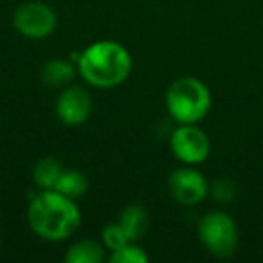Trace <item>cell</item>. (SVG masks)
Listing matches in <instances>:
<instances>
[{
  "instance_id": "6da1fadb",
  "label": "cell",
  "mask_w": 263,
  "mask_h": 263,
  "mask_svg": "<svg viewBox=\"0 0 263 263\" xmlns=\"http://www.w3.org/2000/svg\"><path fill=\"white\" fill-rule=\"evenodd\" d=\"M27 222L36 236L63 241L81 226V211L74 198L56 190H42L27 208Z\"/></svg>"
},
{
  "instance_id": "7a4b0ae2",
  "label": "cell",
  "mask_w": 263,
  "mask_h": 263,
  "mask_svg": "<svg viewBox=\"0 0 263 263\" xmlns=\"http://www.w3.org/2000/svg\"><path fill=\"white\" fill-rule=\"evenodd\" d=\"M76 69L92 87L112 88L128 80L132 72V54L119 42L99 40L80 52Z\"/></svg>"
},
{
  "instance_id": "3957f363",
  "label": "cell",
  "mask_w": 263,
  "mask_h": 263,
  "mask_svg": "<svg viewBox=\"0 0 263 263\" xmlns=\"http://www.w3.org/2000/svg\"><path fill=\"white\" fill-rule=\"evenodd\" d=\"M166 108L179 124H197L211 108L208 85L193 76L175 80L166 90Z\"/></svg>"
},
{
  "instance_id": "277c9868",
  "label": "cell",
  "mask_w": 263,
  "mask_h": 263,
  "mask_svg": "<svg viewBox=\"0 0 263 263\" xmlns=\"http://www.w3.org/2000/svg\"><path fill=\"white\" fill-rule=\"evenodd\" d=\"M198 238L211 254L229 258L238 249V227L226 211H211L198 223Z\"/></svg>"
},
{
  "instance_id": "5b68a950",
  "label": "cell",
  "mask_w": 263,
  "mask_h": 263,
  "mask_svg": "<svg viewBox=\"0 0 263 263\" xmlns=\"http://www.w3.org/2000/svg\"><path fill=\"white\" fill-rule=\"evenodd\" d=\"M13 24L22 36L31 38V40H42L54 33L58 26V16L49 4L31 0L16 8L13 15Z\"/></svg>"
},
{
  "instance_id": "8992f818",
  "label": "cell",
  "mask_w": 263,
  "mask_h": 263,
  "mask_svg": "<svg viewBox=\"0 0 263 263\" xmlns=\"http://www.w3.org/2000/svg\"><path fill=\"white\" fill-rule=\"evenodd\" d=\"M170 146H172L173 155L187 166L202 164L211 152L209 137L197 124H180L172 134Z\"/></svg>"
},
{
  "instance_id": "52a82bcc",
  "label": "cell",
  "mask_w": 263,
  "mask_h": 263,
  "mask_svg": "<svg viewBox=\"0 0 263 263\" xmlns=\"http://www.w3.org/2000/svg\"><path fill=\"white\" fill-rule=\"evenodd\" d=\"M170 193L179 204L197 205L209 195L205 177L195 168H179L170 175Z\"/></svg>"
},
{
  "instance_id": "ba28073f",
  "label": "cell",
  "mask_w": 263,
  "mask_h": 263,
  "mask_svg": "<svg viewBox=\"0 0 263 263\" xmlns=\"http://www.w3.org/2000/svg\"><path fill=\"white\" fill-rule=\"evenodd\" d=\"M92 98L83 87L67 85L58 96L56 101V114L60 121L67 126H80L90 117Z\"/></svg>"
},
{
  "instance_id": "9c48e42d",
  "label": "cell",
  "mask_w": 263,
  "mask_h": 263,
  "mask_svg": "<svg viewBox=\"0 0 263 263\" xmlns=\"http://www.w3.org/2000/svg\"><path fill=\"white\" fill-rule=\"evenodd\" d=\"M119 226L126 233L130 241H139L146 234L148 226H150V215L146 208L141 204H130L121 211Z\"/></svg>"
},
{
  "instance_id": "30bf717a",
  "label": "cell",
  "mask_w": 263,
  "mask_h": 263,
  "mask_svg": "<svg viewBox=\"0 0 263 263\" xmlns=\"http://www.w3.org/2000/svg\"><path fill=\"white\" fill-rule=\"evenodd\" d=\"M78 69L69 62V60L56 58L49 60L42 67V81L49 87H67L74 80Z\"/></svg>"
},
{
  "instance_id": "8fae6325",
  "label": "cell",
  "mask_w": 263,
  "mask_h": 263,
  "mask_svg": "<svg viewBox=\"0 0 263 263\" xmlns=\"http://www.w3.org/2000/svg\"><path fill=\"white\" fill-rule=\"evenodd\" d=\"M106 247L96 240H80L72 243L65 252L67 263H101Z\"/></svg>"
},
{
  "instance_id": "7c38bea8",
  "label": "cell",
  "mask_w": 263,
  "mask_h": 263,
  "mask_svg": "<svg viewBox=\"0 0 263 263\" xmlns=\"http://www.w3.org/2000/svg\"><path fill=\"white\" fill-rule=\"evenodd\" d=\"M63 168L56 159L45 157L34 164L33 170V179L40 190H54L56 182H58L60 175H62Z\"/></svg>"
},
{
  "instance_id": "4fadbf2b",
  "label": "cell",
  "mask_w": 263,
  "mask_h": 263,
  "mask_svg": "<svg viewBox=\"0 0 263 263\" xmlns=\"http://www.w3.org/2000/svg\"><path fill=\"white\" fill-rule=\"evenodd\" d=\"M87 187H88V182H87V177H85L83 173L78 172V170L63 168V172H62V175H60L58 182H56L54 190L76 200V198L83 197V195L87 193Z\"/></svg>"
},
{
  "instance_id": "5bb4252c",
  "label": "cell",
  "mask_w": 263,
  "mask_h": 263,
  "mask_svg": "<svg viewBox=\"0 0 263 263\" xmlns=\"http://www.w3.org/2000/svg\"><path fill=\"white\" fill-rule=\"evenodd\" d=\"M110 263H148L150 256L146 254L144 249H141L139 245H136V241L123 245L117 251H112L108 256Z\"/></svg>"
},
{
  "instance_id": "9a60e30c",
  "label": "cell",
  "mask_w": 263,
  "mask_h": 263,
  "mask_svg": "<svg viewBox=\"0 0 263 263\" xmlns=\"http://www.w3.org/2000/svg\"><path fill=\"white\" fill-rule=\"evenodd\" d=\"M101 240H103V245H105L110 252L117 251V249H121L123 245L130 243V240H128L123 227L119 226V222L105 226V229H103V233H101Z\"/></svg>"
},
{
  "instance_id": "2e32d148",
  "label": "cell",
  "mask_w": 263,
  "mask_h": 263,
  "mask_svg": "<svg viewBox=\"0 0 263 263\" xmlns=\"http://www.w3.org/2000/svg\"><path fill=\"white\" fill-rule=\"evenodd\" d=\"M209 193H211V197L215 198L216 202H222V204H226V202H231L234 197H236L238 190H236V186H234L233 180L216 179L215 182L209 186Z\"/></svg>"
},
{
  "instance_id": "e0dca14e",
  "label": "cell",
  "mask_w": 263,
  "mask_h": 263,
  "mask_svg": "<svg viewBox=\"0 0 263 263\" xmlns=\"http://www.w3.org/2000/svg\"><path fill=\"white\" fill-rule=\"evenodd\" d=\"M0 245H2V236H0Z\"/></svg>"
}]
</instances>
